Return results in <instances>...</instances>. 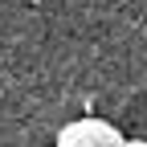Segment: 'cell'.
<instances>
[{
    "instance_id": "cell-1",
    "label": "cell",
    "mask_w": 147,
    "mask_h": 147,
    "mask_svg": "<svg viewBox=\"0 0 147 147\" xmlns=\"http://www.w3.org/2000/svg\"><path fill=\"white\" fill-rule=\"evenodd\" d=\"M57 147H127V135L98 115H82L57 131Z\"/></svg>"
},
{
    "instance_id": "cell-2",
    "label": "cell",
    "mask_w": 147,
    "mask_h": 147,
    "mask_svg": "<svg viewBox=\"0 0 147 147\" xmlns=\"http://www.w3.org/2000/svg\"><path fill=\"white\" fill-rule=\"evenodd\" d=\"M127 147H147V139H127Z\"/></svg>"
},
{
    "instance_id": "cell-3",
    "label": "cell",
    "mask_w": 147,
    "mask_h": 147,
    "mask_svg": "<svg viewBox=\"0 0 147 147\" xmlns=\"http://www.w3.org/2000/svg\"><path fill=\"white\" fill-rule=\"evenodd\" d=\"M53 147H57V143H53Z\"/></svg>"
}]
</instances>
